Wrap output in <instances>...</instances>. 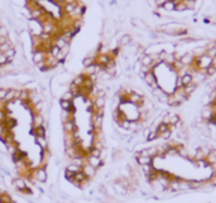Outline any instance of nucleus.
I'll return each mask as SVG.
<instances>
[{
    "label": "nucleus",
    "instance_id": "obj_1",
    "mask_svg": "<svg viewBox=\"0 0 216 203\" xmlns=\"http://www.w3.org/2000/svg\"><path fill=\"white\" fill-rule=\"evenodd\" d=\"M129 40H130V37H129V36H125L123 39H121V43H123V44H128Z\"/></svg>",
    "mask_w": 216,
    "mask_h": 203
}]
</instances>
